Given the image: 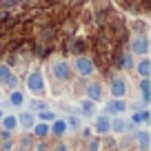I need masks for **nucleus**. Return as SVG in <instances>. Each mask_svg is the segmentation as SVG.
Wrapping results in <instances>:
<instances>
[{
	"label": "nucleus",
	"instance_id": "11",
	"mask_svg": "<svg viewBox=\"0 0 151 151\" xmlns=\"http://www.w3.org/2000/svg\"><path fill=\"white\" fill-rule=\"evenodd\" d=\"M65 131H67V122L65 120H56V122H53V133H56V136H62Z\"/></svg>",
	"mask_w": 151,
	"mask_h": 151
},
{
	"label": "nucleus",
	"instance_id": "17",
	"mask_svg": "<svg viewBox=\"0 0 151 151\" xmlns=\"http://www.w3.org/2000/svg\"><path fill=\"white\" fill-rule=\"evenodd\" d=\"M111 129H113L116 133H122V131H124V122H122V120H116V122L111 124Z\"/></svg>",
	"mask_w": 151,
	"mask_h": 151
},
{
	"label": "nucleus",
	"instance_id": "21",
	"mask_svg": "<svg viewBox=\"0 0 151 151\" xmlns=\"http://www.w3.org/2000/svg\"><path fill=\"white\" fill-rule=\"evenodd\" d=\"M31 107L36 109V111H40V109H47V104H45V102H40V100H33V102H31Z\"/></svg>",
	"mask_w": 151,
	"mask_h": 151
},
{
	"label": "nucleus",
	"instance_id": "20",
	"mask_svg": "<svg viewBox=\"0 0 151 151\" xmlns=\"http://www.w3.org/2000/svg\"><path fill=\"white\" fill-rule=\"evenodd\" d=\"M40 120H42V122H49V120H53V113L51 111H42L40 113Z\"/></svg>",
	"mask_w": 151,
	"mask_h": 151
},
{
	"label": "nucleus",
	"instance_id": "8",
	"mask_svg": "<svg viewBox=\"0 0 151 151\" xmlns=\"http://www.w3.org/2000/svg\"><path fill=\"white\" fill-rule=\"evenodd\" d=\"M87 93H89V100H100V98H102V87L93 82V85H89Z\"/></svg>",
	"mask_w": 151,
	"mask_h": 151
},
{
	"label": "nucleus",
	"instance_id": "12",
	"mask_svg": "<svg viewBox=\"0 0 151 151\" xmlns=\"http://www.w3.org/2000/svg\"><path fill=\"white\" fill-rule=\"evenodd\" d=\"M2 124H5V129H16V124H18V120L14 118V116H7V118H2Z\"/></svg>",
	"mask_w": 151,
	"mask_h": 151
},
{
	"label": "nucleus",
	"instance_id": "4",
	"mask_svg": "<svg viewBox=\"0 0 151 151\" xmlns=\"http://www.w3.org/2000/svg\"><path fill=\"white\" fill-rule=\"evenodd\" d=\"M131 51L136 53V56H145V53L149 51V40H147V38H136L131 42Z\"/></svg>",
	"mask_w": 151,
	"mask_h": 151
},
{
	"label": "nucleus",
	"instance_id": "14",
	"mask_svg": "<svg viewBox=\"0 0 151 151\" xmlns=\"http://www.w3.org/2000/svg\"><path fill=\"white\" fill-rule=\"evenodd\" d=\"M91 111H93V100H85V102H82V113L89 116Z\"/></svg>",
	"mask_w": 151,
	"mask_h": 151
},
{
	"label": "nucleus",
	"instance_id": "15",
	"mask_svg": "<svg viewBox=\"0 0 151 151\" xmlns=\"http://www.w3.org/2000/svg\"><path fill=\"white\" fill-rule=\"evenodd\" d=\"M49 133V127L45 122H40V124H36V136H47Z\"/></svg>",
	"mask_w": 151,
	"mask_h": 151
},
{
	"label": "nucleus",
	"instance_id": "19",
	"mask_svg": "<svg viewBox=\"0 0 151 151\" xmlns=\"http://www.w3.org/2000/svg\"><path fill=\"white\" fill-rule=\"evenodd\" d=\"M147 118H149V113H147V111H142V113H136V116H133V122H145Z\"/></svg>",
	"mask_w": 151,
	"mask_h": 151
},
{
	"label": "nucleus",
	"instance_id": "7",
	"mask_svg": "<svg viewBox=\"0 0 151 151\" xmlns=\"http://www.w3.org/2000/svg\"><path fill=\"white\" fill-rule=\"evenodd\" d=\"M109 129H111L109 118H107V116H100V118L96 120V131H98V133H104V131H109Z\"/></svg>",
	"mask_w": 151,
	"mask_h": 151
},
{
	"label": "nucleus",
	"instance_id": "13",
	"mask_svg": "<svg viewBox=\"0 0 151 151\" xmlns=\"http://www.w3.org/2000/svg\"><path fill=\"white\" fill-rule=\"evenodd\" d=\"M20 122H22L24 127H33V116L31 113H22V116H20Z\"/></svg>",
	"mask_w": 151,
	"mask_h": 151
},
{
	"label": "nucleus",
	"instance_id": "5",
	"mask_svg": "<svg viewBox=\"0 0 151 151\" xmlns=\"http://www.w3.org/2000/svg\"><path fill=\"white\" fill-rule=\"evenodd\" d=\"M0 82H5L7 87H16V82H18V80H16V76L11 73V69L7 65L0 67Z\"/></svg>",
	"mask_w": 151,
	"mask_h": 151
},
{
	"label": "nucleus",
	"instance_id": "23",
	"mask_svg": "<svg viewBox=\"0 0 151 151\" xmlns=\"http://www.w3.org/2000/svg\"><path fill=\"white\" fill-rule=\"evenodd\" d=\"M0 118H2V113H0Z\"/></svg>",
	"mask_w": 151,
	"mask_h": 151
},
{
	"label": "nucleus",
	"instance_id": "1",
	"mask_svg": "<svg viewBox=\"0 0 151 151\" xmlns=\"http://www.w3.org/2000/svg\"><path fill=\"white\" fill-rule=\"evenodd\" d=\"M27 87L33 91V93H40V91L45 89V78H42V73H40V71H33V73H29Z\"/></svg>",
	"mask_w": 151,
	"mask_h": 151
},
{
	"label": "nucleus",
	"instance_id": "18",
	"mask_svg": "<svg viewBox=\"0 0 151 151\" xmlns=\"http://www.w3.org/2000/svg\"><path fill=\"white\" fill-rule=\"evenodd\" d=\"M11 104H22V93H20V91H14V93H11Z\"/></svg>",
	"mask_w": 151,
	"mask_h": 151
},
{
	"label": "nucleus",
	"instance_id": "9",
	"mask_svg": "<svg viewBox=\"0 0 151 151\" xmlns=\"http://www.w3.org/2000/svg\"><path fill=\"white\" fill-rule=\"evenodd\" d=\"M138 73L142 76V78H149V73H151V62L147 60H140V65H138Z\"/></svg>",
	"mask_w": 151,
	"mask_h": 151
},
{
	"label": "nucleus",
	"instance_id": "10",
	"mask_svg": "<svg viewBox=\"0 0 151 151\" xmlns=\"http://www.w3.org/2000/svg\"><path fill=\"white\" fill-rule=\"evenodd\" d=\"M107 111H109V113H120V111H124V102H122V100H113V102L107 104Z\"/></svg>",
	"mask_w": 151,
	"mask_h": 151
},
{
	"label": "nucleus",
	"instance_id": "16",
	"mask_svg": "<svg viewBox=\"0 0 151 151\" xmlns=\"http://www.w3.org/2000/svg\"><path fill=\"white\" fill-rule=\"evenodd\" d=\"M140 89H142V96H145V100H149V80H147V78H142Z\"/></svg>",
	"mask_w": 151,
	"mask_h": 151
},
{
	"label": "nucleus",
	"instance_id": "22",
	"mask_svg": "<svg viewBox=\"0 0 151 151\" xmlns=\"http://www.w3.org/2000/svg\"><path fill=\"white\" fill-rule=\"evenodd\" d=\"M138 138H140V145H142V147H147V142H149V136H147V133H140Z\"/></svg>",
	"mask_w": 151,
	"mask_h": 151
},
{
	"label": "nucleus",
	"instance_id": "6",
	"mask_svg": "<svg viewBox=\"0 0 151 151\" xmlns=\"http://www.w3.org/2000/svg\"><path fill=\"white\" fill-rule=\"evenodd\" d=\"M124 91H127V87H124V80L122 78H116V80L111 82V93H113V98H122L124 96Z\"/></svg>",
	"mask_w": 151,
	"mask_h": 151
},
{
	"label": "nucleus",
	"instance_id": "3",
	"mask_svg": "<svg viewBox=\"0 0 151 151\" xmlns=\"http://www.w3.org/2000/svg\"><path fill=\"white\" fill-rule=\"evenodd\" d=\"M51 71H53V76H56L58 80H69V78H71V67L67 65V62H62V60L53 62Z\"/></svg>",
	"mask_w": 151,
	"mask_h": 151
},
{
	"label": "nucleus",
	"instance_id": "2",
	"mask_svg": "<svg viewBox=\"0 0 151 151\" xmlns=\"http://www.w3.org/2000/svg\"><path fill=\"white\" fill-rule=\"evenodd\" d=\"M73 65H76V71H78L80 76H91L93 73V62H91L87 56H78Z\"/></svg>",
	"mask_w": 151,
	"mask_h": 151
}]
</instances>
